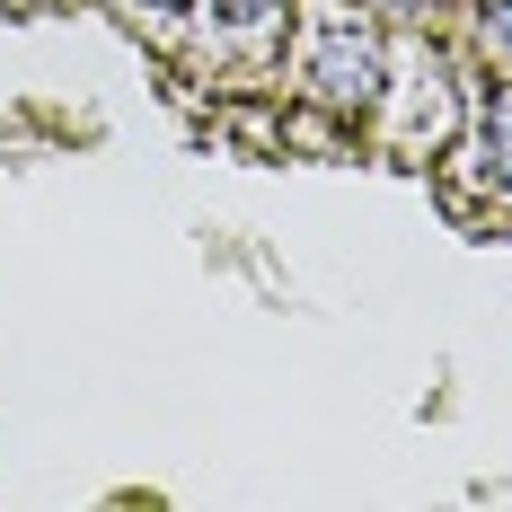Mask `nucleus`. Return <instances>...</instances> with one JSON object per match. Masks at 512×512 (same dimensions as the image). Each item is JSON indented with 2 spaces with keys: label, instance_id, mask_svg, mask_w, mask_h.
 Returning <instances> with one entry per match:
<instances>
[{
  "label": "nucleus",
  "instance_id": "f257e3e1",
  "mask_svg": "<svg viewBox=\"0 0 512 512\" xmlns=\"http://www.w3.org/2000/svg\"><path fill=\"white\" fill-rule=\"evenodd\" d=\"M309 98L318 106H371L380 98V36H371L362 18H327V27H318Z\"/></svg>",
  "mask_w": 512,
  "mask_h": 512
},
{
  "label": "nucleus",
  "instance_id": "f03ea898",
  "mask_svg": "<svg viewBox=\"0 0 512 512\" xmlns=\"http://www.w3.org/2000/svg\"><path fill=\"white\" fill-rule=\"evenodd\" d=\"M477 159H486V177H495V186H512V89H495V98H486V133H477Z\"/></svg>",
  "mask_w": 512,
  "mask_h": 512
},
{
  "label": "nucleus",
  "instance_id": "7ed1b4c3",
  "mask_svg": "<svg viewBox=\"0 0 512 512\" xmlns=\"http://www.w3.org/2000/svg\"><path fill=\"white\" fill-rule=\"evenodd\" d=\"M477 18H486V53H504V62H512V0H486Z\"/></svg>",
  "mask_w": 512,
  "mask_h": 512
},
{
  "label": "nucleus",
  "instance_id": "20e7f679",
  "mask_svg": "<svg viewBox=\"0 0 512 512\" xmlns=\"http://www.w3.org/2000/svg\"><path fill=\"white\" fill-rule=\"evenodd\" d=\"M274 9H283V0H221V18H230V27H265Z\"/></svg>",
  "mask_w": 512,
  "mask_h": 512
},
{
  "label": "nucleus",
  "instance_id": "39448f33",
  "mask_svg": "<svg viewBox=\"0 0 512 512\" xmlns=\"http://www.w3.org/2000/svg\"><path fill=\"white\" fill-rule=\"evenodd\" d=\"M151 9H186V0H151Z\"/></svg>",
  "mask_w": 512,
  "mask_h": 512
},
{
  "label": "nucleus",
  "instance_id": "423d86ee",
  "mask_svg": "<svg viewBox=\"0 0 512 512\" xmlns=\"http://www.w3.org/2000/svg\"><path fill=\"white\" fill-rule=\"evenodd\" d=\"M398 9H424V0H398Z\"/></svg>",
  "mask_w": 512,
  "mask_h": 512
}]
</instances>
